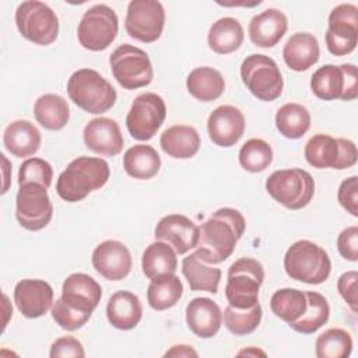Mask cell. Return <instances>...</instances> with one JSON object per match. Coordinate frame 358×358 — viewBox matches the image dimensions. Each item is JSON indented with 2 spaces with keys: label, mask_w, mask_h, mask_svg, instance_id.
Listing matches in <instances>:
<instances>
[{
  "label": "cell",
  "mask_w": 358,
  "mask_h": 358,
  "mask_svg": "<svg viewBox=\"0 0 358 358\" xmlns=\"http://www.w3.org/2000/svg\"><path fill=\"white\" fill-rule=\"evenodd\" d=\"M262 306L257 302L252 308L238 309L228 305L224 309V324L235 336H246L253 333L262 322Z\"/></svg>",
  "instance_id": "cell-40"
},
{
  "label": "cell",
  "mask_w": 358,
  "mask_h": 358,
  "mask_svg": "<svg viewBox=\"0 0 358 358\" xmlns=\"http://www.w3.org/2000/svg\"><path fill=\"white\" fill-rule=\"evenodd\" d=\"M14 302L22 316L36 319L43 316L53 305V288L43 280L25 278L14 288Z\"/></svg>",
  "instance_id": "cell-19"
},
{
  "label": "cell",
  "mask_w": 358,
  "mask_h": 358,
  "mask_svg": "<svg viewBox=\"0 0 358 358\" xmlns=\"http://www.w3.org/2000/svg\"><path fill=\"white\" fill-rule=\"evenodd\" d=\"M241 78L253 96L271 102L277 99L284 87V80L277 63L260 53L246 56L241 64Z\"/></svg>",
  "instance_id": "cell-7"
},
{
  "label": "cell",
  "mask_w": 358,
  "mask_h": 358,
  "mask_svg": "<svg viewBox=\"0 0 358 358\" xmlns=\"http://www.w3.org/2000/svg\"><path fill=\"white\" fill-rule=\"evenodd\" d=\"M166 116V105L155 92H144L134 98L127 116L126 127L130 136L138 141L151 140Z\"/></svg>",
  "instance_id": "cell-12"
},
{
  "label": "cell",
  "mask_w": 358,
  "mask_h": 358,
  "mask_svg": "<svg viewBox=\"0 0 358 358\" xmlns=\"http://www.w3.org/2000/svg\"><path fill=\"white\" fill-rule=\"evenodd\" d=\"M92 266L105 280L119 281L126 278L133 267L130 250L123 242L108 239L92 252Z\"/></svg>",
  "instance_id": "cell-16"
},
{
  "label": "cell",
  "mask_w": 358,
  "mask_h": 358,
  "mask_svg": "<svg viewBox=\"0 0 358 358\" xmlns=\"http://www.w3.org/2000/svg\"><path fill=\"white\" fill-rule=\"evenodd\" d=\"M266 355L263 351H260V350H256V348H253V347H250V348H248V350H243V351H239L238 352V355Z\"/></svg>",
  "instance_id": "cell-50"
},
{
  "label": "cell",
  "mask_w": 358,
  "mask_h": 358,
  "mask_svg": "<svg viewBox=\"0 0 358 358\" xmlns=\"http://www.w3.org/2000/svg\"><path fill=\"white\" fill-rule=\"evenodd\" d=\"M159 144L162 151L169 157L187 159L197 154L201 140L193 126L175 124L162 131Z\"/></svg>",
  "instance_id": "cell-27"
},
{
  "label": "cell",
  "mask_w": 358,
  "mask_h": 358,
  "mask_svg": "<svg viewBox=\"0 0 358 358\" xmlns=\"http://www.w3.org/2000/svg\"><path fill=\"white\" fill-rule=\"evenodd\" d=\"M225 296L228 305L238 309L252 308L259 302V289L264 281V268L252 257H241L228 267Z\"/></svg>",
  "instance_id": "cell-5"
},
{
  "label": "cell",
  "mask_w": 358,
  "mask_h": 358,
  "mask_svg": "<svg viewBox=\"0 0 358 358\" xmlns=\"http://www.w3.org/2000/svg\"><path fill=\"white\" fill-rule=\"evenodd\" d=\"M85 147L103 157H115L123 150V134L116 120L109 117L91 119L83 131Z\"/></svg>",
  "instance_id": "cell-20"
},
{
  "label": "cell",
  "mask_w": 358,
  "mask_h": 358,
  "mask_svg": "<svg viewBox=\"0 0 358 358\" xmlns=\"http://www.w3.org/2000/svg\"><path fill=\"white\" fill-rule=\"evenodd\" d=\"M338 253L348 262L358 259V227L351 225L340 232L337 236Z\"/></svg>",
  "instance_id": "cell-46"
},
{
  "label": "cell",
  "mask_w": 358,
  "mask_h": 358,
  "mask_svg": "<svg viewBox=\"0 0 358 358\" xmlns=\"http://www.w3.org/2000/svg\"><path fill=\"white\" fill-rule=\"evenodd\" d=\"M42 136L38 127L29 120H14L3 133V144L6 150L17 157L27 158L34 155L41 147Z\"/></svg>",
  "instance_id": "cell-24"
},
{
  "label": "cell",
  "mask_w": 358,
  "mask_h": 358,
  "mask_svg": "<svg viewBox=\"0 0 358 358\" xmlns=\"http://www.w3.org/2000/svg\"><path fill=\"white\" fill-rule=\"evenodd\" d=\"M320 55L319 42L309 32H296L288 38L282 48L285 64L294 71H305L317 63Z\"/></svg>",
  "instance_id": "cell-26"
},
{
  "label": "cell",
  "mask_w": 358,
  "mask_h": 358,
  "mask_svg": "<svg viewBox=\"0 0 358 358\" xmlns=\"http://www.w3.org/2000/svg\"><path fill=\"white\" fill-rule=\"evenodd\" d=\"M309 165L317 169H347L357 162V145L348 138H334L330 134H315L303 150Z\"/></svg>",
  "instance_id": "cell-10"
},
{
  "label": "cell",
  "mask_w": 358,
  "mask_h": 358,
  "mask_svg": "<svg viewBox=\"0 0 358 358\" xmlns=\"http://www.w3.org/2000/svg\"><path fill=\"white\" fill-rule=\"evenodd\" d=\"M109 175L110 169L105 159L83 155L73 159L59 175L56 192L64 201L77 203L105 186Z\"/></svg>",
  "instance_id": "cell-2"
},
{
  "label": "cell",
  "mask_w": 358,
  "mask_h": 358,
  "mask_svg": "<svg viewBox=\"0 0 358 358\" xmlns=\"http://www.w3.org/2000/svg\"><path fill=\"white\" fill-rule=\"evenodd\" d=\"M123 168L129 176L147 180L159 172L161 158L154 147L147 144H136L124 152Z\"/></svg>",
  "instance_id": "cell-31"
},
{
  "label": "cell",
  "mask_w": 358,
  "mask_h": 358,
  "mask_svg": "<svg viewBox=\"0 0 358 358\" xmlns=\"http://www.w3.org/2000/svg\"><path fill=\"white\" fill-rule=\"evenodd\" d=\"M340 206L354 217H358V178L350 176L340 183L337 192Z\"/></svg>",
  "instance_id": "cell-44"
},
{
  "label": "cell",
  "mask_w": 358,
  "mask_h": 358,
  "mask_svg": "<svg viewBox=\"0 0 358 358\" xmlns=\"http://www.w3.org/2000/svg\"><path fill=\"white\" fill-rule=\"evenodd\" d=\"M288 28V20L278 8H267L255 15L248 28L249 38L259 48H273L284 36Z\"/></svg>",
  "instance_id": "cell-23"
},
{
  "label": "cell",
  "mask_w": 358,
  "mask_h": 358,
  "mask_svg": "<svg viewBox=\"0 0 358 358\" xmlns=\"http://www.w3.org/2000/svg\"><path fill=\"white\" fill-rule=\"evenodd\" d=\"M53 204L48 189L38 183H25L18 187L15 197V217L28 231H41L52 220Z\"/></svg>",
  "instance_id": "cell-13"
},
{
  "label": "cell",
  "mask_w": 358,
  "mask_h": 358,
  "mask_svg": "<svg viewBox=\"0 0 358 358\" xmlns=\"http://www.w3.org/2000/svg\"><path fill=\"white\" fill-rule=\"evenodd\" d=\"M50 358H69V357H85L84 347L81 341H78L73 336H64L55 340L50 345L49 351Z\"/></svg>",
  "instance_id": "cell-45"
},
{
  "label": "cell",
  "mask_w": 358,
  "mask_h": 358,
  "mask_svg": "<svg viewBox=\"0 0 358 358\" xmlns=\"http://www.w3.org/2000/svg\"><path fill=\"white\" fill-rule=\"evenodd\" d=\"M50 313L56 324H59L63 330H67V331H74L81 329L91 317L90 313H84L69 306L62 298L53 302L50 308Z\"/></svg>",
  "instance_id": "cell-43"
},
{
  "label": "cell",
  "mask_w": 358,
  "mask_h": 358,
  "mask_svg": "<svg viewBox=\"0 0 358 358\" xmlns=\"http://www.w3.org/2000/svg\"><path fill=\"white\" fill-rule=\"evenodd\" d=\"M324 39L331 55L351 53L358 42V7L350 3L336 6L329 14Z\"/></svg>",
  "instance_id": "cell-15"
},
{
  "label": "cell",
  "mask_w": 358,
  "mask_h": 358,
  "mask_svg": "<svg viewBox=\"0 0 358 358\" xmlns=\"http://www.w3.org/2000/svg\"><path fill=\"white\" fill-rule=\"evenodd\" d=\"M245 124V116L238 108L232 105H221L208 116V137L220 147H232L242 138Z\"/></svg>",
  "instance_id": "cell-18"
},
{
  "label": "cell",
  "mask_w": 358,
  "mask_h": 358,
  "mask_svg": "<svg viewBox=\"0 0 358 358\" xmlns=\"http://www.w3.org/2000/svg\"><path fill=\"white\" fill-rule=\"evenodd\" d=\"M69 306L92 315L102 298L101 285L85 273L70 274L62 285V296Z\"/></svg>",
  "instance_id": "cell-21"
},
{
  "label": "cell",
  "mask_w": 358,
  "mask_h": 358,
  "mask_svg": "<svg viewBox=\"0 0 358 358\" xmlns=\"http://www.w3.org/2000/svg\"><path fill=\"white\" fill-rule=\"evenodd\" d=\"M271 312L288 324L298 320L306 309V295L296 288L277 289L270 299Z\"/></svg>",
  "instance_id": "cell-38"
},
{
  "label": "cell",
  "mask_w": 358,
  "mask_h": 358,
  "mask_svg": "<svg viewBox=\"0 0 358 358\" xmlns=\"http://www.w3.org/2000/svg\"><path fill=\"white\" fill-rule=\"evenodd\" d=\"M246 228L242 213L231 207L218 208L199 227L196 255L207 264L225 262Z\"/></svg>",
  "instance_id": "cell-1"
},
{
  "label": "cell",
  "mask_w": 358,
  "mask_h": 358,
  "mask_svg": "<svg viewBox=\"0 0 358 358\" xmlns=\"http://www.w3.org/2000/svg\"><path fill=\"white\" fill-rule=\"evenodd\" d=\"M197 351H194L190 345L179 344L173 345L171 350L165 352V357H197Z\"/></svg>",
  "instance_id": "cell-49"
},
{
  "label": "cell",
  "mask_w": 358,
  "mask_h": 358,
  "mask_svg": "<svg viewBox=\"0 0 358 358\" xmlns=\"http://www.w3.org/2000/svg\"><path fill=\"white\" fill-rule=\"evenodd\" d=\"M189 94L201 102H211L218 99L225 90V80L222 74L208 66L196 67L186 78Z\"/></svg>",
  "instance_id": "cell-28"
},
{
  "label": "cell",
  "mask_w": 358,
  "mask_h": 358,
  "mask_svg": "<svg viewBox=\"0 0 358 358\" xmlns=\"http://www.w3.org/2000/svg\"><path fill=\"white\" fill-rule=\"evenodd\" d=\"M165 25L164 6L157 0H131L127 6L124 28L130 38L144 43L161 38Z\"/></svg>",
  "instance_id": "cell-14"
},
{
  "label": "cell",
  "mask_w": 358,
  "mask_h": 358,
  "mask_svg": "<svg viewBox=\"0 0 358 358\" xmlns=\"http://www.w3.org/2000/svg\"><path fill=\"white\" fill-rule=\"evenodd\" d=\"M53 179L52 165L42 158H28L25 159L18 171V186L25 183H38L49 189Z\"/></svg>",
  "instance_id": "cell-42"
},
{
  "label": "cell",
  "mask_w": 358,
  "mask_h": 358,
  "mask_svg": "<svg viewBox=\"0 0 358 358\" xmlns=\"http://www.w3.org/2000/svg\"><path fill=\"white\" fill-rule=\"evenodd\" d=\"M34 115L42 127L48 130H60L70 119V108L63 96L57 94H45L35 101Z\"/></svg>",
  "instance_id": "cell-33"
},
{
  "label": "cell",
  "mask_w": 358,
  "mask_h": 358,
  "mask_svg": "<svg viewBox=\"0 0 358 358\" xmlns=\"http://www.w3.org/2000/svg\"><path fill=\"white\" fill-rule=\"evenodd\" d=\"M183 295V284L176 274H164L151 280L147 288V302L154 310L175 306Z\"/></svg>",
  "instance_id": "cell-34"
},
{
  "label": "cell",
  "mask_w": 358,
  "mask_h": 358,
  "mask_svg": "<svg viewBox=\"0 0 358 358\" xmlns=\"http://www.w3.org/2000/svg\"><path fill=\"white\" fill-rule=\"evenodd\" d=\"M176 252L166 242L155 241L148 245L141 257V268L147 278L152 280L164 274H175L178 268Z\"/></svg>",
  "instance_id": "cell-32"
},
{
  "label": "cell",
  "mask_w": 358,
  "mask_h": 358,
  "mask_svg": "<svg viewBox=\"0 0 358 358\" xmlns=\"http://www.w3.org/2000/svg\"><path fill=\"white\" fill-rule=\"evenodd\" d=\"M344 73V92L343 101H354L358 96V70L355 64L344 63L340 64Z\"/></svg>",
  "instance_id": "cell-48"
},
{
  "label": "cell",
  "mask_w": 358,
  "mask_h": 358,
  "mask_svg": "<svg viewBox=\"0 0 358 358\" xmlns=\"http://www.w3.org/2000/svg\"><path fill=\"white\" fill-rule=\"evenodd\" d=\"M315 351L317 358H345L352 351V338L348 331L333 327L316 338Z\"/></svg>",
  "instance_id": "cell-39"
},
{
  "label": "cell",
  "mask_w": 358,
  "mask_h": 358,
  "mask_svg": "<svg viewBox=\"0 0 358 358\" xmlns=\"http://www.w3.org/2000/svg\"><path fill=\"white\" fill-rule=\"evenodd\" d=\"M267 193L289 210L306 207L315 194L312 175L301 168L274 171L266 180Z\"/></svg>",
  "instance_id": "cell-6"
},
{
  "label": "cell",
  "mask_w": 358,
  "mask_h": 358,
  "mask_svg": "<svg viewBox=\"0 0 358 358\" xmlns=\"http://www.w3.org/2000/svg\"><path fill=\"white\" fill-rule=\"evenodd\" d=\"M117 31L119 20L115 10L106 4H95L83 14L77 38L84 49L101 52L112 45Z\"/></svg>",
  "instance_id": "cell-11"
},
{
  "label": "cell",
  "mask_w": 358,
  "mask_h": 358,
  "mask_svg": "<svg viewBox=\"0 0 358 358\" xmlns=\"http://www.w3.org/2000/svg\"><path fill=\"white\" fill-rule=\"evenodd\" d=\"M243 38L245 34L241 22L232 17H222L210 27L207 42L213 52L228 55L241 48Z\"/></svg>",
  "instance_id": "cell-30"
},
{
  "label": "cell",
  "mask_w": 358,
  "mask_h": 358,
  "mask_svg": "<svg viewBox=\"0 0 358 358\" xmlns=\"http://www.w3.org/2000/svg\"><path fill=\"white\" fill-rule=\"evenodd\" d=\"M306 309L303 315L289 323V327L302 334H313L323 324L327 323L330 316V306L327 299L315 291H306Z\"/></svg>",
  "instance_id": "cell-36"
},
{
  "label": "cell",
  "mask_w": 358,
  "mask_h": 358,
  "mask_svg": "<svg viewBox=\"0 0 358 358\" xmlns=\"http://www.w3.org/2000/svg\"><path fill=\"white\" fill-rule=\"evenodd\" d=\"M238 158L245 171L252 173L263 172L273 161V148L262 138H250L241 147Z\"/></svg>",
  "instance_id": "cell-41"
},
{
  "label": "cell",
  "mask_w": 358,
  "mask_h": 358,
  "mask_svg": "<svg viewBox=\"0 0 358 358\" xmlns=\"http://www.w3.org/2000/svg\"><path fill=\"white\" fill-rule=\"evenodd\" d=\"M357 271H345L337 280V289L352 312H357Z\"/></svg>",
  "instance_id": "cell-47"
},
{
  "label": "cell",
  "mask_w": 358,
  "mask_h": 358,
  "mask_svg": "<svg viewBox=\"0 0 358 358\" xmlns=\"http://www.w3.org/2000/svg\"><path fill=\"white\" fill-rule=\"evenodd\" d=\"M155 241L166 242L178 255L194 249L199 241V227L183 214H168L162 217L154 231Z\"/></svg>",
  "instance_id": "cell-17"
},
{
  "label": "cell",
  "mask_w": 358,
  "mask_h": 358,
  "mask_svg": "<svg viewBox=\"0 0 358 358\" xmlns=\"http://www.w3.org/2000/svg\"><path fill=\"white\" fill-rule=\"evenodd\" d=\"M182 273L192 291H206L217 294L222 273L218 267L207 266L196 255V252L183 257Z\"/></svg>",
  "instance_id": "cell-29"
},
{
  "label": "cell",
  "mask_w": 358,
  "mask_h": 358,
  "mask_svg": "<svg viewBox=\"0 0 358 358\" xmlns=\"http://www.w3.org/2000/svg\"><path fill=\"white\" fill-rule=\"evenodd\" d=\"M275 127L285 138L296 140L301 138L310 127L309 110L295 102L282 105L275 113Z\"/></svg>",
  "instance_id": "cell-35"
},
{
  "label": "cell",
  "mask_w": 358,
  "mask_h": 358,
  "mask_svg": "<svg viewBox=\"0 0 358 358\" xmlns=\"http://www.w3.org/2000/svg\"><path fill=\"white\" fill-rule=\"evenodd\" d=\"M186 323L197 337L211 338L222 324L221 308L210 298H194L186 306Z\"/></svg>",
  "instance_id": "cell-22"
},
{
  "label": "cell",
  "mask_w": 358,
  "mask_h": 358,
  "mask_svg": "<svg viewBox=\"0 0 358 358\" xmlns=\"http://www.w3.org/2000/svg\"><path fill=\"white\" fill-rule=\"evenodd\" d=\"M15 25L20 34L35 45L53 43L59 35V18L43 1L27 0L15 10Z\"/></svg>",
  "instance_id": "cell-8"
},
{
  "label": "cell",
  "mask_w": 358,
  "mask_h": 358,
  "mask_svg": "<svg viewBox=\"0 0 358 358\" xmlns=\"http://www.w3.org/2000/svg\"><path fill=\"white\" fill-rule=\"evenodd\" d=\"M106 317L119 330L134 329L143 317V306L138 296L130 291H116L108 301Z\"/></svg>",
  "instance_id": "cell-25"
},
{
  "label": "cell",
  "mask_w": 358,
  "mask_h": 358,
  "mask_svg": "<svg viewBox=\"0 0 358 358\" xmlns=\"http://www.w3.org/2000/svg\"><path fill=\"white\" fill-rule=\"evenodd\" d=\"M284 268L289 278L310 285L324 282L331 271L327 252L312 241L294 242L285 252Z\"/></svg>",
  "instance_id": "cell-4"
},
{
  "label": "cell",
  "mask_w": 358,
  "mask_h": 358,
  "mask_svg": "<svg viewBox=\"0 0 358 358\" xmlns=\"http://www.w3.org/2000/svg\"><path fill=\"white\" fill-rule=\"evenodd\" d=\"M67 94L78 108L92 115L108 112L117 98L113 85L92 69L74 71L67 81Z\"/></svg>",
  "instance_id": "cell-3"
},
{
  "label": "cell",
  "mask_w": 358,
  "mask_h": 358,
  "mask_svg": "<svg viewBox=\"0 0 358 358\" xmlns=\"http://www.w3.org/2000/svg\"><path fill=\"white\" fill-rule=\"evenodd\" d=\"M109 66L115 80L124 90H137L151 84L154 70L145 50L123 43L109 56Z\"/></svg>",
  "instance_id": "cell-9"
},
{
  "label": "cell",
  "mask_w": 358,
  "mask_h": 358,
  "mask_svg": "<svg viewBox=\"0 0 358 358\" xmlns=\"http://www.w3.org/2000/svg\"><path fill=\"white\" fill-rule=\"evenodd\" d=\"M312 92L323 101L341 99L344 92V73L341 66L324 64L310 78Z\"/></svg>",
  "instance_id": "cell-37"
}]
</instances>
